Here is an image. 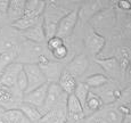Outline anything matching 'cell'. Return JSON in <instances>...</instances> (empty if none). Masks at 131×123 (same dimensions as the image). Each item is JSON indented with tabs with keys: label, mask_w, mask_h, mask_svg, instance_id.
Segmentation results:
<instances>
[{
	"label": "cell",
	"mask_w": 131,
	"mask_h": 123,
	"mask_svg": "<svg viewBox=\"0 0 131 123\" xmlns=\"http://www.w3.org/2000/svg\"><path fill=\"white\" fill-rule=\"evenodd\" d=\"M46 56V49L42 43H37L29 40H24L21 44L17 58L19 59L18 63L21 64H37L40 57Z\"/></svg>",
	"instance_id": "6da1fadb"
},
{
	"label": "cell",
	"mask_w": 131,
	"mask_h": 123,
	"mask_svg": "<svg viewBox=\"0 0 131 123\" xmlns=\"http://www.w3.org/2000/svg\"><path fill=\"white\" fill-rule=\"evenodd\" d=\"M67 95L63 92V90L59 88L57 83H48V90L46 95V99H45V104L40 112L42 115L46 114L48 111L55 108V107L59 106V105L66 104Z\"/></svg>",
	"instance_id": "7a4b0ae2"
},
{
	"label": "cell",
	"mask_w": 131,
	"mask_h": 123,
	"mask_svg": "<svg viewBox=\"0 0 131 123\" xmlns=\"http://www.w3.org/2000/svg\"><path fill=\"white\" fill-rule=\"evenodd\" d=\"M23 71L27 80V88L25 90L24 95L47 83L46 77H45L42 71L40 70V67L38 66V64H24Z\"/></svg>",
	"instance_id": "3957f363"
},
{
	"label": "cell",
	"mask_w": 131,
	"mask_h": 123,
	"mask_svg": "<svg viewBox=\"0 0 131 123\" xmlns=\"http://www.w3.org/2000/svg\"><path fill=\"white\" fill-rule=\"evenodd\" d=\"M37 64L42 71L45 77H46L47 83H57L58 82L60 74H62L63 70H64L60 67L59 63L51 62L49 61V58L47 56H42L40 57V59L38 61Z\"/></svg>",
	"instance_id": "277c9868"
},
{
	"label": "cell",
	"mask_w": 131,
	"mask_h": 123,
	"mask_svg": "<svg viewBox=\"0 0 131 123\" xmlns=\"http://www.w3.org/2000/svg\"><path fill=\"white\" fill-rule=\"evenodd\" d=\"M78 19H79V12L78 10L74 9V10L66 13V14L60 18L55 36L60 38V39H63V40L69 38L72 34V32L74 31L75 25L78 23Z\"/></svg>",
	"instance_id": "5b68a950"
},
{
	"label": "cell",
	"mask_w": 131,
	"mask_h": 123,
	"mask_svg": "<svg viewBox=\"0 0 131 123\" xmlns=\"http://www.w3.org/2000/svg\"><path fill=\"white\" fill-rule=\"evenodd\" d=\"M23 70V64L18 62H14L5 67L4 71L0 73V86L7 88H14L16 84V80L18 74Z\"/></svg>",
	"instance_id": "8992f818"
},
{
	"label": "cell",
	"mask_w": 131,
	"mask_h": 123,
	"mask_svg": "<svg viewBox=\"0 0 131 123\" xmlns=\"http://www.w3.org/2000/svg\"><path fill=\"white\" fill-rule=\"evenodd\" d=\"M47 90H48V83H45L43 86H41V87L37 88V89L32 90V91L27 92V94L23 95L22 102L32 105V106L37 107V108H39V109H41L42 106H43V104H45Z\"/></svg>",
	"instance_id": "52a82bcc"
},
{
	"label": "cell",
	"mask_w": 131,
	"mask_h": 123,
	"mask_svg": "<svg viewBox=\"0 0 131 123\" xmlns=\"http://www.w3.org/2000/svg\"><path fill=\"white\" fill-rule=\"evenodd\" d=\"M88 66H89V59L84 54H80L78 56H75L69 64L65 67V71H67L70 74H72L73 76L77 77L81 76L82 74L87 71Z\"/></svg>",
	"instance_id": "ba28073f"
},
{
	"label": "cell",
	"mask_w": 131,
	"mask_h": 123,
	"mask_svg": "<svg viewBox=\"0 0 131 123\" xmlns=\"http://www.w3.org/2000/svg\"><path fill=\"white\" fill-rule=\"evenodd\" d=\"M62 17L63 16H59L58 13L52 12L51 9H49V12L45 14L43 18H42V26H43L46 39H50V38L55 37L57 26H58V23Z\"/></svg>",
	"instance_id": "9c48e42d"
},
{
	"label": "cell",
	"mask_w": 131,
	"mask_h": 123,
	"mask_svg": "<svg viewBox=\"0 0 131 123\" xmlns=\"http://www.w3.org/2000/svg\"><path fill=\"white\" fill-rule=\"evenodd\" d=\"M22 100L16 99V92L14 91V88L0 87V107H4V109H14L17 108Z\"/></svg>",
	"instance_id": "30bf717a"
},
{
	"label": "cell",
	"mask_w": 131,
	"mask_h": 123,
	"mask_svg": "<svg viewBox=\"0 0 131 123\" xmlns=\"http://www.w3.org/2000/svg\"><path fill=\"white\" fill-rule=\"evenodd\" d=\"M67 121V112H66V104L59 105L55 108L48 111L43 114L41 122L43 123H65Z\"/></svg>",
	"instance_id": "8fae6325"
},
{
	"label": "cell",
	"mask_w": 131,
	"mask_h": 123,
	"mask_svg": "<svg viewBox=\"0 0 131 123\" xmlns=\"http://www.w3.org/2000/svg\"><path fill=\"white\" fill-rule=\"evenodd\" d=\"M21 36L23 37L25 40H29V41H32V42H37V43H42V42L46 40L43 26H42V19H40V22H38L34 26L21 32Z\"/></svg>",
	"instance_id": "7c38bea8"
},
{
	"label": "cell",
	"mask_w": 131,
	"mask_h": 123,
	"mask_svg": "<svg viewBox=\"0 0 131 123\" xmlns=\"http://www.w3.org/2000/svg\"><path fill=\"white\" fill-rule=\"evenodd\" d=\"M95 94L102 99L103 104L114 103L115 100H117L121 97L120 90L115 89V88H113V87H108L107 83L100 88H97V92H95Z\"/></svg>",
	"instance_id": "4fadbf2b"
},
{
	"label": "cell",
	"mask_w": 131,
	"mask_h": 123,
	"mask_svg": "<svg viewBox=\"0 0 131 123\" xmlns=\"http://www.w3.org/2000/svg\"><path fill=\"white\" fill-rule=\"evenodd\" d=\"M57 84H58L59 88L63 90V92H65V94L69 96V95H72L73 92H74L75 88H77V84H78V81L72 74H70L67 71L63 70Z\"/></svg>",
	"instance_id": "5bb4252c"
},
{
	"label": "cell",
	"mask_w": 131,
	"mask_h": 123,
	"mask_svg": "<svg viewBox=\"0 0 131 123\" xmlns=\"http://www.w3.org/2000/svg\"><path fill=\"white\" fill-rule=\"evenodd\" d=\"M24 5L25 1H19V0L9 1V6L8 9H7L6 16L8 19H10L12 23H14L17 19L22 18L24 16Z\"/></svg>",
	"instance_id": "9a60e30c"
},
{
	"label": "cell",
	"mask_w": 131,
	"mask_h": 123,
	"mask_svg": "<svg viewBox=\"0 0 131 123\" xmlns=\"http://www.w3.org/2000/svg\"><path fill=\"white\" fill-rule=\"evenodd\" d=\"M46 9L45 1H25L24 5V16L25 17H40Z\"/></svg>",
	"instance_id": "2e32d148"
},
{
	"label": "cell",
	"mask_w": 131,
	"mask_h": 123,
	"mask_svg": "<svg viewBox=\"0 0 131 123\" xmlns=\"http://www.w3.org/2000/svg\"><path fill=\"white\" fill-rule=\"evenodd\" d=\"M17 108L23 113L25 115V117L31 123H37V122L41 121L42 116H43L39 108H37V107L32 106V105H30V104H26V103H23V102L18 105Z\"/></svg>",
	"instance_id": "e0dca14e"
},
{
	"label": "cell",
	"mask_w": 131,
	"mask_h": 123,
	"mask_svg": "<svg viewBox=\"0 0 131 123\" xmlns=\"http://www.w3.org/2000/svg\"><path fill=\"white\" fill-rule=\"evenodd\" d=\"M87 47L92 55H98L103 50V48L105 47L104 37L96 33V32H91V33L89 34V38H88Z\"/></svg>",
	"instance_id": "ac0fdd59"
},
{
	"label": "cell",
	"mask_w": 131,
	"mask_h": 123,
	"mask_svg": "<svg viewBox=\"0 0 131 123\" xmlns=\"http://www.w3.org/2000/svg\"><path fill=\"white\" fill-rule=\"evenodd\" d=\"M97 63L103 67V69L106 71V73L112 77L117 76L121 71V67L119 64V61L114 57H111V58H105V59H99L97 61Z\"/></svg>",
	"instance_id": "d6986e66"
},
{
	"label": "cell",
	"mask_w": 131,
	"mask_h": 123,
	"mask_svg": "<svg viewBox=\"0 0 131 123\" xmlns=\"http://www.w3.org/2000/svg\"><path fill=\"white\" fill-rule=\"evenodd\" d=\"M110 82V77L105 74H102V73H96V74H91L89 76L85 77L84 82L83 83L85 86H88V88H100L103 86H105L106 83Z\"/></svg>",
	"instance_id": "ffe728a7"
},
{
	"label": "cell",
	"mask_w": 131,
	"mask_h": 123,
	"mask_svg": "<svg viewBox=\"0 0 131 123\" xmlns=\"http://www.w3.org/2000/svg\"><path fill=\"white\" fill-rule=\"evenodd\" d=\"M40 19H41L40 17H25V16H23L22 18L17 19L16 22L12 23V27L19 32H23L25 30L34 26L38 22H40Z\"/></svg>",
	"instance_id": "44dd1931"
},
{
	"label": "cell",
	"mask_w": 131,
	"mask_h": 123,
	"mask_svg": "<svg viewBox=\"0 0 131 123\" xmlns=\"http://www.w3.org/2000/svg\"><path fill=\"white\" fill-rule=\"evenodd\" d=\"M103 106H104V104H103L102 99H100L94 91H89V94H88V96H87V99H85V103H84L83 111L87 108V109H89L90 112L95 113V112L99 111Z\"/></svg>",
	"instance_id": "7402d4cb"
},
{
	"label": "cell",
	"mask_w": 131,
	"mask_h": 123,
	"mask_svg": "<svg viewBox=\"0 0 131 123\" xmlns=\"http://www.w3.org/2000/svg\"><path fill=\"white\" fill-rule=\"evenodd\" d=\"M18 56V50H2L0 51V73L5 67L14 63Z\"/></svg>",
	"instance_id": "603a6c76"
},
{
	"label": "cell",
	"mask_w": 131,
	"mask_h": 123,
	"mask_svg": "<svg viewBox=\"0 0 131 123\" xmlns=\"http://www.w3.org/2000/svg\"><path fill=\"white\" fill-rule=\"evenodd\" d=\"M89 91H90V89L88 88V86H85L83 82H78L77 88H75L73 95L75 96V98L81 103L82 106H84L85 99H87V96H88V94H89Z\"/></svg>",
	"instance_id": "cb8c5ba5"
},
{
	"label": "cell",
	"mask_w": 131,
	"mask_h": 123,
	"mask_svg": "<svg viewBox=\"0 0 131 123\" xmlns=\"http://www.w3.org/2000/svg\"><path fill=\"white\" fill-rule=\"evenodd\" d=\"M52 55V57H54L55 59H57V61H63V59H65L67 57V55H69V48H67L66 44H63V46L58 47L57 49L52 50V51H50Z\"/></svg>",
	"instance_id": "d4e9b609"
},
{
	"label": "cell",
	"mask_w": 131,
	"mask_h": 123,
	"mask_svg": "<svg viewBox=\"0 0 131 123\" xmlns=\"http://www.w3.org/2000/svg\"><path fill=\"white\" fill-rule=\"evenodd\" d=\"M15 88H16L21 94L24 95L25 90H26V88H27V80H26V76H25V73H24L23 70H22L21 73L18 74V77H17V80H16V84H15Z\"/></svg>",
	"instance_id": "484cf974"
},
{
	"label": "cell",
	"mask_w": 131,
	"mask_h": 123,
	"mask_svg": "<svg viewBox=\"0 0 131 123\" xmlns=\"http://www.w3.org/2000/svg\"><path fill=\"white\" fill-rule=\"evenodd\" d=\"M63 44H65L64 40L55 36V37L50 38V39H48V41H47V48H48L49 51H52V50L57 49L58 47L63 46Z\"/></svg>",
	"instance_id": "4316f807"
},
{
	"label": "cell",
	"mask_w": 131,
	"mask_h": 123,
	"mask_svg": "<svg viewBox=\"0 0 131 123\" xmlns=\"http://www.w3.org/2000/svg\"><path fill=\"white\" fill-rule=\"evenodd\" d=\"M116 6H117V8L121 9V10H123V12H129L131 9L130 2L127 1V0H121V1L116 2Z\"/></svg>",
	"instance_id": "83f0119b"
},
{
	"label": "cell",
	"mask_w": 131,
	"mask_h": 123,
	"mask_svg": "<svg viewBox=\"0 0 131 123\" xmlns=\"http://www.w3.org/2000/svg\"><path fill=\"white\" fill-rule=\"evenodd\" d=\"M8 6H9V1H7V0H0V14L6 15Z\"/></svg>",
	"instance_id": "f1b7e54d"
},
{
	"label": "cell",
	"mask_w": 131,
	"mask_h": 123,
	"mask_svg": "<svg viewBox=\"0 0 131 123\" xmlns=\"http://www.w3.org/2000/svg\"><path fill=\"white\" fill-rule=\"evenodd\" d=\"M90 123H107V122L105 121V120L103 119L102 116H98V117H96V119L92 120V121L90 122Z\"/></svg>",
	"instance_id": "f546056e"
},
{
	"label": "cell",
	"mask_w": 131,
	"mask_h": 123,
	"mask_svg": "<svg viewBox=\"0 0 131 123\" xmlns=\"http://www.w3.org/2000/svg\"><path fill=\"white\" fill-rule=\"evenodd\" d=\"M122 123H130V115H128V116H124V117H123Z\"/></svg>",
	"instance_id": "4dcf8cb0"
},
{
	"label": "cell",
	"mask_w": 131,
	"mask_h": 123,
	"mask_svg": "<svg viewBox=\"0 0 131 123\" xmlns=\"http://www.w3.org/2000/svg\"><path fill=\"white\" fill-rule=\"evenodd\" d=\"M4 16H5V15L0 14V29H1V25H2V21H4Z\"/></svg>",
	"instance_id": "1f68e13d"
},
{
	"label": "cell",
	"mask_w": 131,
	"mask_h": 123,
	"mask_svg": "<svg viewBox=\"0 0 131 123\" xmlns=\"http://www.w3.org/2000/svg\"><path fill=\"white\" fill-rule=\"evenodd\" d=\"M37 123H43V122H41V121H39V122H37Z\"/></svg>",
	"instance_id": "d6a6232c"
}]
</instances>
